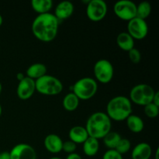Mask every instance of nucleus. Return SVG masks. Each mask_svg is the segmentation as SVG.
<instances>
[{"mask_svg":"<svg viewBox=\"0 0 159 159\" xmlns=\"http://www.w3.org/2000/svg\"><path fill=\"white\" fill-rule=\"evenodd\" d=\"M152 154V147L146 142L137 144L131 152L132 159H150Z\"/></svg>","mask_w":159,"mask_h":159,"instance_id":"2eb2a0df","label":"nucleus"},{"mask_svg":"<svg viewBox=\"0 0 159 159\" xmlns=\"http://www.w3.org/2000/svg\"><path fill=\"white\" fill-rule=\"evenodd\" d=\"M137 5L130 0H120L113 6L115 15L124 21L129 22L136 17Z\"/></svg>","mask_w":159,"mask_h":159,"instance_id":"6e6552de","label":"nucleus"},{"mask_svg":"<svg viewBox=\"0 0 159 159\" xmlns=\"http://www.w3.org/2000/svg\"><path fill=\"white\" fill-rule=\"evenodd\" d=\"M96 79L102 84H107L112 81L114 75V68L110 61L100 59L96 62L93 68Z\"/></svg>","mask_w":159,"mask_h":159,"instance_id":"0eeeda50","label":"nucleus"},{"mask_svg":"<svg viewBox=\"0 0 159 159\" xmlns=\"http://www.w3.org/2000/svg\"><path fill=\"white\" fill-rule=\"evenodd\" d=\"M36 91L44 96H57L63 90V84L60 79L50 75H45L35 81Z\"/></svg>","mask_w":159,"mask_h":159,"instance_id":"20e7f679","label":"nucleus"},{"mask_svg":"<svg viewBox=\"0 0 159 159\" xmlns=\"http://www.w3.org/2000/svg\"><path fill=\"white\" fill-rule=\"evenodd\" d=\"M102 139L106 147L108 148L109 149H115L118 142L121 139V136L117 132L110 131Z\"/></svg>","mask_w":159,"mask_h":159,"instance_id":"b1692460","label":"nucleus"},{"mask_svg":"<svg viewBox=\"0 0 159 159\" xmlns=\"http://www.w3.org/2000/svg\"><path fill=\"white\" fill-rule=\"evenodd\" d=\"M2 23H3V19H2V15L0 14V26H2Z\"/></svg>","mask_w":159,"mask_h":159,"instance_id":"72a5a7b5","label":"nucleus"},{"mask_svg":"<svg viewBox=\"0 0 159 159\" xmlns=\"http://www.w3.org/2000/svg\"><path fill=\"white\" fill-rule=\"evenodd\" d=\"M107 5L103 0H90L86 6V15L93 22L102 21L107 13Z\"/></svg>","mask_w":159,"mask_h":159,"instance_id":"1a4fd4ad","label":"nucleus"},{"mask_svg":"<svg viewBox=\"0 0 159 159\" xmlns=\"http://www.w3.org/2000/svg\"><path fill=\"white\" fill-rule=\"evenodd\" d=\"M112 123L107 113L103 112H96L88 118L85 129L89 136L99 140L111 131Z\"/></svg>","mask_w":159,"mask_h":159,"instance_id":"f03ea898","label":"nucleus"},{"mask_svg":"<svg viewBox=\"0 0 159 159\" xmlns=\"http://www.w3.org/2000/svg\"><path fill=\"white\" fill-rule=\"evenodd\" d=\"M74 5L70 1H63L57 5L54 9V16L59 22L67 20L72 16L74 12Z\"/></svg>","mask_w":159,"mask_h":159,"instance_id":"ddd939ff","label":"nucleus"},{"mask_svg":"<svg viewBox=\"0 0 159 159\" xmlns=\"http://www.w3.org/2000/svg\"><path fill=\"white\" fill-rule=\"evenodd\" d=\"M155 90L148 84H138L131 89L130 92V102L138 106L145 107L152 102Z\"/></svg>","mask_w":159,"mask_h":159,"instance_id":"423d86ee","label":"nucleus"},{"mask_svg":"<svg viewBox=\"0 0 159 159\" xmlns=\"http://www.w3.org/2000/svg\"><path fill=\"white\" fill-rule=\"evenodd\" d=\"M152 5L147 1L141 2L137 6L136 8V17L145 20L150 16L152 12Z\"/></svg>","mask_w":159,"mask_h":159,"instance_id":"5701e85b","label":"nucleus"},{"mask_svg":"<svg viewBox=\"0 0 159 159\" xmlns=\"http://www.w3.org/2000/svg\"><path fill=\"white\" fill-rule=\"evenodd\" d=\"M155 159H158V148L156 150L155 152Z\"/></svg>","mask_w":159,"mask_h":159,"instance_id":"f704fd0d","label":"nucleus"},{"mask_svg":"<svg viewBox=\"0 0 159 159\" xmlns=\"http://www.w3.org/2000/svg\"><path fill=\"white\" fill-rule=\"evenodd\" d=\"M106 113L111 120L118 122L126 120L132 114V102L124 96H115L107 103Z\"/></svg>","mask_w":159,"mask_h":159,"instance_id":"7ed1b4c3","label":"nucleus"},{"mask_svg":"<svg viewBox=\"0 0 159 159\" xmlns=\"http://www.w3.org/2000/svg\"><path fill=\"white\" fill-rule=\"evenodd\" d=\"M128 57L130 61L133 64H138L141 60V52H140L139 50L135 48L128 51Z\"/></svg>","mask_w":159,"mask_h":159,"instance_id":"bb28decb","label":"nucleus"},{"mask_svg":"<svg viewBox=\"0 0 159 159\" xmlns=\"http://www.w3.org/2000/svg\"><path fill=\"white\" fill-rule=\"evenodd\" d=\"M127 33L134 40H143L148 34V25L146 20L135 17L128 22Z\"/></svg>","mask_w":159,"mask_h":159,"instance_id":"9d476101","label":"nucleus"},{"mask_svg":"<svg viewBox=\"0 0 159 159\" xmlns=\"http://www.w3.org/2000/svg\"><path fill=\"white\" fill-rule=\"evenodd\" d=\"M48 68L42 63H35L28 67L26 71V77L36 81L47 75Z\"/></svg>","mask_w":159,"mask_h":159,"instance_id":"f3484780","label":"nucleus"},{"mask_svg":"<svg viewBox=\"0 0 159 159\" xmlns=\"http://www.w3.org/2000/svg\"><path fill=\"white\" fill-rule=\"evenodd\" d=\"M25 77H26V76H25L24 75H23V73H21V72L18 73V74L16 75V79L19 81V82H20L21 80H23V79H24Z\"/></svg>","mask_w":159,"mask_h":159,"instance_id":"473e14b6","label":"nucleus"},{"mask_svg":"<svg viewBox=\"0 0 159 159\" xmlns=\"http://www.w3.org/2000/svg\"><path fill=\"white\" fill-rule=\"evenodd\" d=\"M102 159H124L123 155L118 153L114 149H109L102 156Z\"/></svg>","mask_w":159,"mask_h":159,"instance_id":"c85d7f7f","label":"nucleus"},{"mask_svg":"<svg viewBox=\"0 0 159 159\" xmlns=\"http://www.w3.org/2000/svg\"><path fill=\"white\" fill-rule=\"evenodd\" d=\"M77 148V144L75 143L72 142L71 141L68 140V141H63V144H62V151L65 152L67 154H72L75 153Z\"/></svg>","mask_w":159,"mask_h":159,"instance_id":"cd10ccee","label":"nucleus"},{"mask_svg":"<svg viewBox=\"0 0 159 159\" xmlns=\"http://www.w3.org/2000/svg\"><path fill=\"white\" fill-rule=\"evenodd\" d=\"M83 152L86 156L93 157L98 153L99 149V140L89 137L83 143Z\"/></svg>","mask_w":159,"mask_h":159,"instance_id":"412c9836","label":"nucleus"},{"mask_svg":"<svg viewBox=\"0 0 159 159\" xmlns=\"http://www.w3.org/2000/svg\"><path fill=\"white\" fill-rule=\"evenodd\" d=\"M31 7L38 15L48 13L53 7V2L51 0H32Z\"/></svg>","mask_w":159,"mask_h":159,"instance_id":"aec40b11","label":"nucleus"},{"mask_svg":"<svg viewBox=\"0 0 159 159\" xmlns=\"http://www.w3.org/2000/svg\"><path fill=\"white\" fill-rule=\"evenodd\" d=\"M36 91L35 81L25 77L23 80L19 82L16 88V94L21 100H27L33 96Z\"/></svg>","mask_w":159,"mask_h":159,"instance_id":"f8f14e48","label":"nucleus"},{"mask_svg":"<svg viewBox=\"0 0 159 159\" xmlns=\"http://www.w3.org/2000/svg\"><path fill=\"white\" fill-rule=\"evenodd\" d=\"M71 87L72 93L79 100H88L96 94L98 90L97 82L94 79L85 77L79 79Z\"/></svg>","mask_w":159,"mask_h":159,"instance_id":"39448f33","label":"nucleus"},{"mask_svg":"<svg viewBox=\"0 0 159 159\" xmlns=\"http://www.w3.org/2000/svg\"><path fill=\"white\" fill-rule=\"evenodd\" d=\"M2 91V85L1 82H0V95H1Z\"/></svg>","mask_w":159,"mask_h":159,"instance_id":"c9c22d12","label":"nucleus"},{"mask_svg":"<svg viewBox=\"0 0 159 159\" xmlns=\"http://www.w3.org/2000/svg\"><path fill=\"white\" fill-rule=\"evenodd\" d=\"M66 159H82V157H81L80 155L77 153H72V154H69V155L67 156Z\"/></svg>","mask_w":159,"mask_h":159,"instance_id":"7c9ffc66","label":"nucleus"},{"mask_svg":"<svg viewBox=\"0 0 159 159\" xmlns=\"http://www.w3.org/2000/svg\"><path fill=\"white\" fill-rule=\"evenodd\" d=\"M60 22L51 12L40 14L32 23L31 30L37 40L42 42H51L56 38Z\"/></svg>","mask_w":159,"mask_h":159,"instance_id":"f257e3e1","label":"nucleus"},{"mask_svg":"<svg viewBox=\"0 0 159 159\" xmlns=\"http://www.w3.org/2000/svg\"><path fill=\"white\" fill-rule=\"evenodd\" d=\"M152 103H154L155 105L159 107V92L155 91L153 99H152Z\"/></svg>","mask_w":159,"mask_h":159,"instance_id":"c756f323","label":"nucleus"},{"mask_svg":"<svg viewBox=\"0 0 159 159\" xmlns=\"http://www.w3.org/2000/svg\"><path fill=\"white\" fill-rule=\"evenodd\" d=\"M131 148V143L127 138H121V139L120 140V141L118 142L117 145L115 148L114 150H116L118 153L120 154L121 155H123L124 154L127 153L129 151Z\"/></svg>","mask_w":159,"mask_h":159,"instance_id":"393cba45","label":"nucleus"},{"mask_svg":"<svg viewBox=\"0 0 159 159\" xmlns=\"http://www.w3.org/2000/svg\"><path fill=\"white\" fill-rule=\"evenodd\" d=\"M63 141L57 134H51L45 137L43 145L48 152L52 154H57L62 151Z\"/></svg>","mask_w":159,"mask_h":159,"instance_id":"4468645a","label":"nucleus"},{"mask_svg":"<svg viewBox=\"0 0 159 159\" xmlns=\"http://www.w3.org/2000/svg\"><path fill=\"white\" fill-rule=\"evenodd\" d=\"M144 114L148 116V117L153 119V118H156L158 116L159 113V107L155 105L154 103L151 102V103L148 104L145 107H144Z\"/></svg>","mask_w":159,"mask_h":159,"instance_id":"a878e982","label":"nucleus"},{"mask_svg":"<svg viewBox=\"0 0 159 159\" xmlns=\"http://www.w3.org/2000/svg\"><path fill=\"white\" fill-rule=\"evenodd\" d=\"M127 126L129 130L134 134L141 133L144 127V123L143 120L138 115L130 114L126 119Z\"/></svg>","mask_w":159,"mask_h":159,"instance_id":"6ab92c4d","label":"nucleus"},{"mask_svg":"<svg viewBox=\"0 0 159 159\" xmlns=\"http://www.w3.org/2000/svg\"><path fill=\"white\" fill-rule=\"evenodd\" d=\"M0 159H10L9 152H3L0 153Z\"/></svg>","mask_w":159,"mask_h":159,"instance_id":"2f4dec72","label":"nucleus"},{"mask_svg":"<svg viewBox=\"0 0 159 159\" xmlns=\"http://www.w3.org/2000/svg\"><path fill=\"white\" fill-rule=\"evenodd\" d=\"M79 99L71 92L65 95L62 101V106L67 111L72 112L77 110L79 106Z\"/></svg>","mask_w":159,"mask_h":159,"instance_id":"4be33fe9","label":"nucleus"},{"mask_svg":"<svg viewBox=\"0 0 159 159\" xmlns=\"http://www.w3.org/2000/svg\"><path fill=\"white\" fill-rule=\"evenodd\" d=\"M10 159H37V152L30 144H18L9 152Z\"/></svg>","mask_w":159,"mask_h":159,"instance_id":"9b49d317","label":"nucleus"},{"mask_svg":"<svg viewBox=\"0 0 159 159\" xmlns=\"http://www.w3.org/2000/svg\"><path fill=\"white\" fill-rule=\"evenodd\" d=\"M2 106L1 104H0V116H1L2 115Z\"/></svg>","mask_w":159,"mask_h":159,"instance_id":"e433bc0d","label":"nucleus"},{"mask_svg":"<svg viewBox=\"0 0 159 159\" xmlns=\"http://www.w3.org/2000/svg\"><path fill=\"white\" fill-rule=\"evenodd\" d=\"M68 137H69L70 141L77 144H83L89 136L85 127L82 126H75L70 129L68 132Z\"/></svg>","mask_w":159,"mask_h":159,"instance_id":"dca6fc26","label":"nucleus"},{"mask_svg":"<svg viewBox=\"0 0 159 159\" xmlns=\"http://www.w3.org/2000/svg\"><path fill=\"white\" fill-rule=\"evenodd\" d=\"M50 159H62V158H59V157H52V158H51Z\"/></svg>","mask_w":159,"mask_h":159,"instance_id":"4c0bfd02","label":"nucleus"},{"mask_svg":"<svg viewBox=\"0 0 159 159\" xmlns=\"http://www.w3.org/2000/svg\"><path fill=\"white\" fill-rule=\"evenodd\" d=\"M116 43L118 47L124 51H130L134 48V40L127 32H121L116 37Z\"/></svg>","mask_w":159,"mask_h":159,"instance_id":"a211bd4d","label":"nucleus"}]
</instances>
